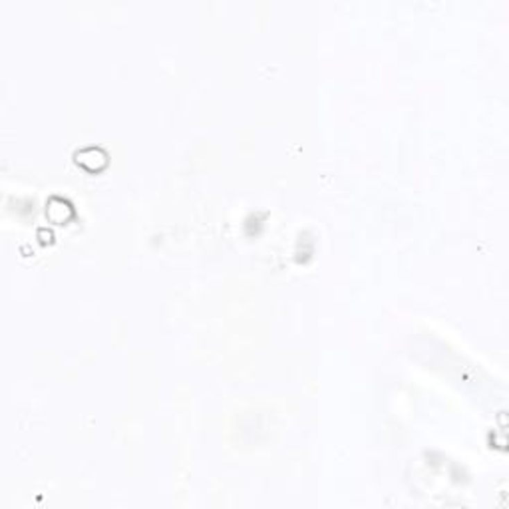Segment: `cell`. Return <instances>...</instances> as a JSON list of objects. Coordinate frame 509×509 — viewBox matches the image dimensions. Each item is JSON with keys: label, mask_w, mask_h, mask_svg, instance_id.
I'll use <instances>...</instances> for the list:
<instances>
[{"label": "cell", "mask_w": 509, "mask_h": 509, "mask_svg": "<svg viewBox=\"0 0 509 509\" xmlns=\"http://www.w3.org/2000/svg\"><path fill=\"white\" fill-rule=\"evenodd\" d=\"M76 164L82 165L88 171H102L107 165V153L102 148H86L76 151Z\"/></svg>", "instance_id": "6da1fadb"}, {"label": "cell", "mask_w": 509, "mask_h": 509, "mask_svg": "<svg viewBox=\"0 0 509 509\" xmlns=\"http://www.w3.org/2000/svg\"><path fill=\"white\" fill-rule=\"evenodd\" d=\"M46 217L50 219V221H54V223H66L68 219H72L74 217V209H72V205L66 201V199H62V197H52L48 203H46Z\"/></svg>", "instance_id": "7a4b0ae2"}]
</instances>
